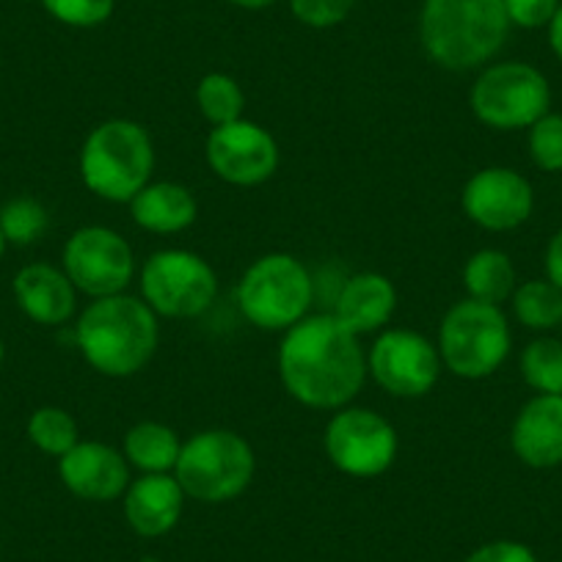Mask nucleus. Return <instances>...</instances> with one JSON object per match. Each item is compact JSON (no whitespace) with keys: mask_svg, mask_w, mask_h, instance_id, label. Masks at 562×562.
I'll use <instances>...</instances> for the list:
<instances>
[{"mask_svg":"<svg viewBox=\"0 0 562 562\" xmlns=\"http://www.w3.org/2000/svg\"><path fill=\"white\" fill-rule=\"evenodd\" d=\"M50 226L45 204L31 196H18L0 207V232L12 246H31L40 240Z\"/></svg>","mask_w":562,"mask_h":562,"instance_id":"bb28decb","label":"nucleus"},{"mask_svg":"<svg viewBox=\"0 0 562 562\" xmlns=\"http://www.w3.org/2000/svg\"><path fill=\"white\" fill-rule=\"evenodd\" d=\"M546 31H549L551 53H554L557 61L562 64V3H560V9L554 12V18H551V23L546 25Z\"/></svg>","mask_w":562,"mask_h":562,"instance_id":"72a5a7b5","label":"nucleus"},{"mask_svg":"<svg viewBox=\"0 0 562 562\" xmlns=\"http://www.w3.org/2000/svg\"><path fill=\"white\" fill-rule=\"evenodd\" d=\"M315 299V284L299 257L284 251L254 259L237 288L243 317L262 331H288L304 321Z\"/></svg>","mask_w":562,"mask_h":562,"instance_id":"39448f33","label":"nucleus"},{"mask_svg":"<svg viewBox=\"0 0 562 562\" xmlns=\"http://www.w3.org/2000/svg\"><path fill=\"white\" fill-rule=\"evenodd\" d=\"M130 213L140 229L155 232V235H175L196 221L199 204L191 188L180 182H149L144 191L135 193Z\"/></svg>","mask_w":562,"mask_h":562,"instance_id":"aec40b11","label":"nucleus"},{"mask_svg":"<svg viewBox=\"0 0 562 562\" xmlns=\"http://www.w3.org/2000/svg\"><path fill=\"white\" fill-rule=\"evenodd\" d=\"M521 375L538 394H562V342L551 337L532 339L521 353Z\"/></svg>","mask_w":562,"mask_h":562,"instance_id":"a878e982","label":"nucleus"},{"mask_svg":"<svg viewBox=\"0 0 562 562\" xmlns=\"http://www.w3.org/2000/svg\"><path fill=\"white\" fill-rule=\"evenodd\" d=\"M18 306L40 326H61L75 315L78 290L64 268L47 262H31L14 276Z\"/></svg>","mask_w":562,"mask_h":562,"instance_id":"a211bd4d","label":"nucleus"},{"mask_svg":"<svg viewBox=\"0 0 562 562\" xmlns=\"http://www.w3.org/2000/svg\"><path fill=\"white\" fill-rule=\"evenodd\" d=\"M155 147L147 127L133 119L97 124L80 149V177L91 193L108 202H133L149 186Z\"/></svg>","mask_w":562,"mask_h":562,"instance_id":"20e7f679","label":"nucleus"},{"mask_svg":"<svg viewBox=\"0 0 562 562\" xmlns=\"http://www.w3.org/2000/svg\"><path fill=\"white\" fill-rule=\"evenodd\" d=\"M510 326L496 304H483L474 299L458 301L441 321V364L467 381L494 375L510 356Z\"/></svg>","mask_w":562,"mask_h":562,"instance_id":"0eeeda50","label":"nucleus"},{"mask_svg":"<svg viewBox=\"0 0 562 562\" xmlns=\"http://www.w3.org/2000/svg\"><path fill=\"white\" fill-rule=\"evenodd\" d=\"M186 491L175 474H144L124 491V518L140 538L171 532L182 516Z\"/></svg>","mask_w":562,"mask_h":562,"instance_id":"f3484780","label":"nucleus"},{"mask_svg":"<svg viewBox=\"0 0 562 562\" xmlns=\"http://www.w3.org/2000/svg\"><path fill=\"white\" fill-rule=\"evenodd\" d=\"M61 265L75 290L91 299L124 293L135 270L130 243L108 226H83L72 232L64 246Z\"/></svg>","mask_w":562,"mask_h":562,"instance_id":"9b49d317","label":"nucleus"},{"mask_svg":"<svg viewBox=\"0 0 562 562\" xmlns=\"http://www.w3.org/2000/svg\"><path fill=\"white\" fill-rule=\"evenodd\" d=\"M560 328H562V323H560Z\"/></svg>","mask_w":562,"mask_h":562,"instance_id":"4c0bfd02","label":"nucleus"},{"mask_svg":"<svg viewBox=\"0 0 562 562\" xmlns=\"http://www.w3.org/2000/svg\"><path fill=\"white\" fill-rule=\"evenodd\" d=\"M226 3H232L237 9H246V12H262V9H270L273 3H279V0H226Z\"/></svg>","mask_w":562,"mask_h":562,"instance_id":"f704fd0d","label":"nucleus"},{"mask_svg":"<svg viewBox=\"0 0 562 562\" xmlns=\"http://www.w3.org/2000/svg\"><path fill=\"white\" fill-rule=\"evenodd\" d=\"M284 389L306 408L339 411L361 392L367 353L334 315H312L288 328L279 348Z\"/></svg>","mask_w":562,"mask_h":562,"instance_id":"f257e3e1","label":"nucleus"},{"mask_svg":"<svg viewBox=\"0 0 562 562\" xmlns=\"http://www.w3.org/2000/svg\"><path fill=\"white\" fill-rule=\"evenodd\" d=\"M505 3V12L510 25L516 29H546L554 18V12L560 9L562 0H502Z\"/></svg>","mask_w":562,"mask_h":562,"instance_id":"7c9ffc66","label":"nucleus"},{"mask_svg":"<svg viewBox=\"0 0 562 562\" xmlns=\"http://www.w3.org/2000/svg\"><path fill=\"white\" fill-rule=\"evenodd\" d=\"M513 452L532 469L562 463V394H535L513 422Z\"/></svg>","mask_w":562,"mask_h":562,"instance_id":"dca6fc26","label":"nucleus"},{"mask_svg":"<svg viewBox=\"0 0 562 562\" xmlns=\"http://www.w3.org/2000/svg\"><path fill=\"white\" fill-rule=\"evenodd\" d=\"M463 284L469 299L499 306L516 293V268L499 248H480L463 268Z\"/></svg>","mask_w":562,"mask_h":562,"instance_id":"4be33fe9","label":"nucleus"},{"mask_svg":"<svg viewBox=\"0 0 562 562\" xmlns=\"http://www.w3.org/2000/svg\"><path fill=\"white\" fill-rule=\"evenodd\" d=\"M75 339L83 359L108 378L140 372L158 350V315L144 299L108 295L94 299L75 326Z\"/></svg>","mask_w":562,"mask_h":562,"instance_id":"f03ea898","label":"nucleus"},{"mask_svg":"<svg viewBox=\"0 0 562 562\" xmlns=\"http://www.w3.org/2000/svg\"><path fill=\"white\" fill-rule=\"evenodd\" d=\"M529 155L535 166L551 175L562 171V113H546L529 127Z\"/></svg>","mask_w":562,"mask_h":562,"instance_id":"cd10ccee","label":"nucleus"},{"mask_svg":"<svg viewBox=\"0 0 562 562\" xmlns=\"http://www.w3.org/2000/svg\"><path fill=\"white\" fill-rule=\"evenodd\" d=\"M7 237H3V232H0V259H3V254H7Z\"/></svg>","mask_w":562,"mask_h":562,"instance_id":"c9c22d12","label":"nucleus"},{"mask_svg":"<svg viewBox=\"0 0 562 562\" xmlns=\"http://www.w3.org/2000/svg\"><path fill=\"white\" fill-rule=\"evenodd\" d=\"M180 450V439L164 422H138L124 434V458L144 474L175 472Z\"/></svg>","mask_w":562,"mask_h":562,"instance_id":"412c9836","label":"nucleus"},{"mask_svg":"<svg viewBox=\"0 0 562 562\" xmlns=\"http://www.w3.org/2000/svg\"><path fill=\"white\" fill-rule=\"evenodd\" d=\"M463 213L469 221L488 232H510L527 224L535 207V191L529 180L507 166H491L469 177L461 193Z\"/></svg>","mask_w":562,"mask_h":562,"instance_id":"4468645a","label":"nucleus"},{"mask_svg":"<svg viewBox=\"0 0 562 562\" xmlns=\"http://www.w3.org/2000/svg\"><path fill=\"white\" fill-rule=\"evenodd\" d=\"M58 474L69 494L86 502H113L130 485V463L124 452L102 441H78L58 458Z\"/></svg>","mask_w":562,"mask_h":562,"instance_id":"2eb2a0df","label":"nucleus"},{"mask_svg":"<svg viewBox=\"0 0 562 562\" xmlns=\"http://www.w3.org/2000/svg\"><path fill=\"white\" fill-rule=\"evenodd\" d=\"M546 279L554 284L557 290H562V229L554 232V237L546 246Z\"/></svg>","mask_w":562,"mask_h":562,"instance_id":"473e14b6","label":"nucleus"},{"mask_svg":"<svg viewBox=\"0 0 562 562\" xmlns=\"http://www.w3.org/2000/svg\"><path fill=\"white\" fill-rule=\"evenodd\" d=\"M257 458L251 445L235 430L213 428L188 439L180 450L175 477L191 499L204 505L232 502L251 485Z\"/></svg>","mask_w":562,"mask_h":562,"instance_id":"423d86ee","label":"nucleus"},{"mask_svg":"<svg viewBox=\"0 0 562 562\" xmlns=\"http://www.w3.org/2000/svg\"><path fill=\"white\" fill-rule=\"evenodd\" d=\"M510 29L502 0H425L419 12L422 47L452 72L485 67L505 47Z\"/></svg>","mask_w":562,"mask_h":562,"instance_id":"7ed1b4c3","label":"nucleus"},{"mask_svg":"<svg viewBox=\"0 0 562 562\" xmlns=\"http://www.w3.org/2000/svg\"><path fill=\"white\" fill-rule=\"evenodd\" d=\"M472 113L491 130L532 127L549 113L551 86L538 67L524 61L491 64L469 91Z\"/></svg>","mask_w":562,"mask_h":562,"instance_id":"6e6552de","label":"nucleus"},{"mask_svg":"<svg viewBox=\"0 0 562 562\" xmlns=\"http://www.w3.org/2000/svg\"><path fill=\"white\" fill-rule=\"evenodd\" d=\"M367 372L394 397H425L439 383L441 356L428 337L392 328L370 348Z\"/></svg>","mask_w":562,"mask_h":562,"instance_id":"f8f14e48","label":"nucleus"},{"mask_svg":"<svg viewBox=\"0 0 562 562\" xmlns=\"http://www.w3.org/2000/svg\"><path fill=\"white\" fill-rule=\"evenodd\" d=\"M394 306H397V290L392 281L383 273L367 270V273H356L345 281L334 317L356 337H364V334L381 331L392 321Z\"/></svg>","mask_w":562,"mask_h":562,"instance_id":"6ab92c4d","label":"nucleus"},{"mask_svg":"<svg viewBox=\"0 0 562 562\" xmlns=\"http://www.w3.org/2000/svg\"><path fill=\"white\" fill-rule=\"evenodd\" d=\"M204 155L215 177L240 188L259 186L279 169L276 138L268 130L246 119L213 127L204 144Z\"/></svg>","mask_w":562,"mask_h":562,"instance_id":"ddd939ff","label":"nucleus"},{"mask_svg":"<svg viewBox=\"0 0 562 562\" xmlns=\"http://www.w3.org/2000/svg\"><path fill=\"white\" fill-rule=\"evenodd\" d=\"M42 9L69 29H97L108 23L116 0H40Z\"/></svg>","mask_w":562,"mask_h":562,"instance_id":"c85d7f7f","label":"nucleus"},{"mask_svg":"<svg viewBox=\"0 0 562 562\" xmlns=\"http://www.w3.org/2000/svg\"><path fill=\"white\" fill-rule=\"evenodd\" d=\"M326 456L348 477L370 480L392 469L397 458V430L386 416L370 408H339L326 428Z\"/></svg>","mask_w":562,"mask_h":562,"instance_id":"9d476101","label":"nucleus"},{"mask_svg":"<svg viewBox=\"0 0 562 562\" xmlns=\"http://www.w3.org/2000/svg\"><path fill=\"white\" fill-rule=\"evenodd\" d=\"M288 3L299 23H304L306 29L323 31L345 23L359 0H288Z\"/></svg>","mask_w":562,"mask_h":562,"instance_id":"c756f323","label":"nucleus"},{"mask_svg":"<svg viewBox=\"0 0 562 562\" xmlns=\"http://www.w3.org/2000/svg\"><path fill=\"white\" fill-rule=\"evenodd\" d=\"M463 562H538V557L518 540H491L474 549Z\"/></svg>","mask_w":562,"mask_h":562,"instance_id":"2f4dec72","label":"nucleus"},{"mask_svg":"<svg viewBox=\"0 0 562 562\" xmlns=\"http://www.w3.org/2000/svg\"><path fill=\"white\" fill-rule=\"evenodd\" d=\"M3 356H7V350H3V342H0V364H3Z\"/></svg>","mask_w":562,"mask_h":562,"instance_id":"e433bc0d","label":"nucleus"},{"mask_svg":"<svg viewBox=\"0 0 562 562\" xmlns=\"http://www.w3.org/2000/svg\"><path fill=\"white\" fill-rule=\"evenodd\" d=\"M29 441L45 456L61 458L80 441L78 422L58 405H42L29 416Z\"/></svg>","mask_w":562,"mask_h":562,"instance_id":"b1692460","label":"nucleus"},{"mask_svg":"<svg viewBox=\"0 0 562 562\" xmlns=\"http://www.w3.org/2000/svg\"><path fill=\"white\" fill-rule=\"evenodd\" d=\"M513 312L521 326L551 331L562 323V290H557L549 279L524 281L513 293Z\"/></svg>","mask_w":562,"mask_h":562,"instance_id":"5701e85b","label":"nucleus"},{"mask_svg":"<svg viewBox=\"0 0 562 562\" xmlns=\"http://www.w3.org/2000/svg\"><path fill=\"white\" fill-rule=\"evenodd\" d=\"M196 105L213 127L243 119L246 97L240 83L226 72H210L196 86Z\"/></svg>","mask_w":562,"mask_h":562,"instance_id":"393cba45","label":"nucleus"},{"mask_svg":"<svg viewBox=\"0 0 562 562\" xmlns=\"http://www.w3.org/2000/svg\"><path fill=\"white\" fill-rule=\"evenodd\" d=\"M140 295L155 315L186 321L210 310L218 295V276L199 254L166 248L140 270Z\"/></svg>","mask_w":562,"mask_h":562,"instance_id":"1a4fd4ad","label":"nucleus"}]
</instances>
